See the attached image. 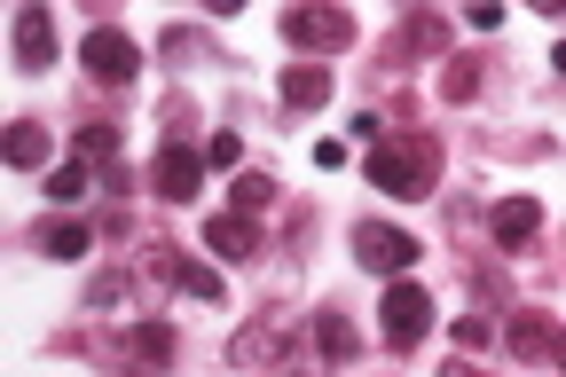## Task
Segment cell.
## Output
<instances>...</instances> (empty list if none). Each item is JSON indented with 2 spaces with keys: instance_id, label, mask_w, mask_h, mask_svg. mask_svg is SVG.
I'll return each instance as SVG.
<instances>
[{
  "instance_id": "7402d4cb",
  "label": "cell",
  "mask_w": 566,
  "mask_h": 377,
  "mask_svg": "<svg viewBox=\"0 0 566 377\" xmlns=\"http://www.w3.org/2000/svg\"><path fill=\"white\" fill-rule=\"evenodd\" d=\"M457 338H464V346H488V338H495V323H488V315H464V323H457Z\"/></svg>"
},
{
  "instance_id": "3957f363",
  "label": "cell",
  "mask_w": 566,
  "mask_h": 377,
  "mask_svg": "<svg viewBox=\"0 0 566 377\" xmlns=\"http://www.w3.org/2000/svg\"><path fill=\"white\" fill-rule=\"evenodd\" d=\"M354 260H363L370 275H409V268H417V237H409V229H378V220H363V229H354Z\"/></svg>"
},
{
  "instance_id": "5bb4252c",
  "label": "cell",
  "mask_w": 566,
  "mask_h": 377,
  "mask_svg": "<svg viewBox=\"0 0 566 377\" xmlns=\"http://www.w3.org/2000/svg\"><path fill=\"white\" fill-rule=\"evenodd\" d=\"M126 346H134L142 362H174V346H181V338H174V323H158V315H150V323H134V331H126Z\"/></svg>"
},
{
  "instance_id": "7a4b0ae2",
  "label": "cell",
  "mask_w": 566,
  "mask_h": 377,
  "mask_svg": "<svg viewBox=\"0 0 566 377\" xmlns=\"http://www.w3.org/2000/svg\"><path fill=\"white\" fill-rule=\"evenodd\" d=\"M80 63H87V80H103V87H126L134 71H142V48H134L118 24H95V32L80 40Z\"/></svg>"
},
{
  "instance_id": "9a60e30c",
  "label": "cell",
  "mask_w": 566,
  "mask_h": 377,
  "mask_svg": "<svg viewBox=\"0 0 566 377\" xmlns=\"http://www.w3.org/2000/svg\"><path fill=\"white\" fill-rule=\"evenodd\" d=\"M48 197H55V205H80V197H87V158L48 166Z\"/></svg>"
},
{
  "instance_id": "44dd1931",
  "label": "cell",
  "mask_w": 566,
  "mask_h": 377,
  "mask_svg": "<svg viewBox=\"0 0 566 377\" xmlns=\"http://www.w3.org/2000/svg\"><path fill=\"white\" fill-rule=\"evenodd\" d=\"M244 158V134H212L205 142V166H237Z\"/></svg>"
},
{
  "instance_id": "30bf717a",
  "label": "cell",
  "mask_w": 566,
  "mask_h": 377,
  "mask_svg": "<svg viewBox=\"0 0 566 377\" xmlns=\"http://www.w3.org/2000/svg\"><path fill=\"white\" fill-rule=\"evenodd\" d=\"M283 103H292V111H323L331 103V71L323 63H283Z\"/></svg>"
},
{
  "instance_id": "2e32d148",
  "label": "cell",
  "mask_w": 566,
  "mask_h": 377,
  "mask_svg": "<svg viewBox=\"0 0 566 377\" xmlns=\"http://www.w3.org/2000/svg\"><path fill=\"white\" fill-rule=\"evenodd\" d=\"M80 158H87V166H118V126H111V118L80 126Z\"/></svg>"
},
{
  "instance_id": "603a6c76",
  "label": "cell",
  "mask_w": 566,
  "mask_h": 377,
  "mask_svg": "<svg viewBox=\"0 0 566 377\" xmlns=\"http://www.w3.org/2000/svg\"><path fill=\"white\" fill-rule=\"evenodd\" d=\"M551 362H558V369H566V331H558V346H551Z\"/></svg>"
},
{
  "instance_id": "7c38bea8",
  "label": "cell",
  "mask_w": 566,
  "mask_h": 377,
  "mask_svg": "<svg viewBox=\"0 0 566 377\" xmlns=\"http://www.w3.org/2000/svg\"><path fill=\"white\" fill-rule=\"evenodd\" d=\"M87 244H95L87 220H48V229H40V252L48 260H87Z\"/></svg>"
},
{
  "instance_id": "5b68a950",
  "label": "cell",
  "mask_w": 566,
  "mask_h": 377,
  "mask_svg": "<svg viewBox=\"0 0 566 377\" xmlns=\"http://www.w3.org/2000/svg\"><path fill=\"white\" fill-rule=\"evenodd\" d=\"M378 315H386V346H417L424 331H433V299H424V291L401 275V283L386 291V307H378Z\"/></svg>"
},
{
  "instance_id": "d6986e66",
  "label": "cell",
  "mask_w": 566,
  "mask_h": 377,
  "mask_svg": "<svg viewBox=\"0 0 566 377\" xmlns=\"http://www.w3.org/2000/svg\"><path fill=\"white\" fill-rule=\"evenodd\" d=\"M315 331H323V354H331V362H346V354H354V331H346V315H315Z\"/></svg>"
},
{
  "instance_id": "cb8c5ba5",
  "label": "cell",
  "mask_w": 566,
  "mask_h": 377,
  "mask_svg": "<svg viewBox=\"0 0 566 377\" xmlns=\"http://www.w3.org/2000/svg\"><path fill=\"white\" fill-rule=\"evenodd\" d=\"M551 63H558V80H566V40H558V55H551Z\"/></svg>"
},
{
  "instance_id": "277c9868",
  "label": "cell",
  "mask_w": 566,
  "mask_h": 377,
  "mask_svg": "<svg viewBox=\"0 0 566 377\" xmlns=\"http://www.w3.org/2000/svg\"><path fill=\"white\" fill-rule=\"evenodd\" d=\"M283 40L307 48V55H338L354 40V17L346 9H292V17H283Z\"/></svg>"
},
{
  "instance_id": "8992f818",
  "label": "cell",
  "mask_w": 566,
  "mask_h": 377,
  "mask_svg": "<svg viewBox=\"0 0 566 377\" xmlns=\"http://www.w3.org/2000/svg\"><path fill=\"white\" fill-rule=\"evenodd\" d=\"M158 197H174V205H189L197 189H205V149H189V142H166L158 149Z\"/></svg>"
},
{
  "instance_id": "ba28073f",
  "label": "cell",
  "mask_w": 566,
  "mask_h": 377,
  "mask_svg": "<svg viewBox=\"0 0 566 377\" xmlns=\"http://www.w3.org/2000/svg\"><path fill=\"white\" fill-rule=\"evenodd\" d=\"M205 252H221V260H260V220H252V212H212V220H205Z\"/></svg>"
},
{
  "instance_id": "4fadbf2b",
  "label": "cell",
  "mask_w": 566,
  "mask_h": 377,
  "mask_svg": "<svg viewBox=\"0 0 566 377\" xmlns=\"http://www.w3.org/2000/svg\"><path fill=\"white\" fill-rule=\"evenodd\" d=\"M551 346H558V331H551V315H543V307L512 315V354H551Z\"/></svg>"
},
{
  "instance_id": "ffe728a7",
  "label": "cell",
  "mask_w": 566,
  "mask_h": 377,
  "mask_svg": "<svg viewBox=\"0 0 566 377\" xmlns=\"http://www.w3.org/2000/svg\"><path fill=\"white\" fill-rule=\"evenodd\" d=\"M472 87H480V63H449V71H441V95H449V103H464Z\"/></svg>"
},
{
  "instance_id": "52a82bcc",
  "label": "cell",
  "mask_w": 566,
  "mask_h": 377,
  "mask_svg": "<svg viewBox=\"0 0 566 377\" xmlns=\"http://www.w3.org/2000/svg\"><path fill=\"white\" fill-rule=\"evenodd\" d=\"M48 63H55V17L40 0H24L17 9V71H48Z\"/></svg>"
},
{
  "instance_id": "6da1fadb",
  "label": "cell",
  "mask_w": 566,
  "mask_h": 377,
  "mask_svg": "<svg viewBox=\"0 0 566 377\" xmlns=\"http://www.w3.org/2000/svg\"><path fill=\"white\" fill-rule=\"evenodd\" d=\"M433 174H441V142L433 134H409V142H378L370 149V189L386 197H433Z\"/></svg>"
},
{
  "instance_id": "9c48e42d",
  "label": "cell",
  "mask_w": 566,
  "mask_h": 377,
  "mask_svg": "<svg viewBox=\"0 0 566 377\" xmlns=\"http://www.w3.org/2000/svg\"><path fill=\"white\" fill-rule=\"evenodd\" d=\"M488 229H495V244H504V252H520V244L543 229V205H535V197H504V205L488 212Z\"/></svg>"
},
{
  "instance_id": "d4e9b609",
  "label": "cell",
  "mask_w": 566,
  "mask_h": 377,
  "mask_svg": "<svg viewBox=\"0 0 566 377\" xmlns=\"http://www.w3.org/2000/svg\"><path fill=\"white\" fill-rule=\"evenodd\" d=\"M441 377H480V369H441Z\"/></svg>"
},
{
  "instance_id": "e0dca14e",
  "label": "cell",
  "mask_w": 566,
  "mask_h": 377,
  "mask_svg": "<svg viewBox=\"0 0 566 377\" xmlns=\"http://www.w3.org/2000/svg\"><path fill=\"white\" fill-rule=\"evenodd\" d=\"M166 275H174L189 299H221V275H212L205 260H166Z\"/></svg>"
},
{
  "instance_id": "ac0fdd59",
  "label": "cell",
  "mask_w": 566,
  "mask_h": 377,
  "mask_svg": "<svg viewBox=\"0 0 566 377\" xmlns=\"http://www.w3.org/2000/svg\"><path fill=\"white\" fill-rule=\"evenodd\" d=\"M229 197H237V212H252V220H260V212H268V197H275V181H268V174H237V189H229Z\"/></svg>"
},
{
  "instance_id": "8fae6325",
  "label": "cell",
  "mask_w": 566,
  "mask_h": 377,
  "mask_svg": "<svg viewBox=\"0 0 566 377\" xmlns=\"http://www.w3.org/2000/svg\"><path fill=\"white\" fill-rule=\"evenodd\" d=\"M48 158H55V134H48L40 118H17V126H9V166H24V174H40Z\"/></svg>"
}]
</instances>
